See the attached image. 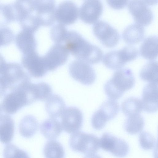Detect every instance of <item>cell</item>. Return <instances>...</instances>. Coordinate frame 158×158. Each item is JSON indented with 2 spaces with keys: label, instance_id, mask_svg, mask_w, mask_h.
Returning <instances> with one entry per match:
<instances>
[{
  "label": "cell",
  "instance_id": "26",
  "mask_svg": "<svg viewBox=\"0 0 158 158\" xmlns=\"http://www.w3.org/2000/svg\"><path fill=\"white\" fill-rule=\"evenodd\" d=\"M124 123V128L127 132L134 135L141 131L144 127V120L139 114L128 116Z\"/></svg>",
  "mask_w": 158,
  "mask_h": 158
},
{
  "label": "cell",
  "instance_id": "34",
  "mask_svg": "<svg viewBox=\"0 0 158 158\" xmlns=\"http://www.w3.org/2000/svg\"><path fill=\"white\" fill-rule=\"evenodd\" d=\"M37 100L45 101L52 94L51 87L45 82L35 83Z\"/></svg>",
  "mask_w": 158,
  "mask_h": 158
},
{
  "label": "cell",
  "instance_id": "8",
  "mask_svg": "<svg viewBox=\"0 0 158 158\" xmlns=\"http://www.w3.org/2000/svg\"><path fill=\"white\" fill-rule=\"evenodd\" d=\"M69 69L71 76L84 85H91L95 81V72L87 63L77 60H74L69 64Z\"/></svg>",
  "mask_w": 158,
  "mask_h": 158
},
{
  "label": "cell",
  "instance_id": "37",
  "mask_svg": "<svg viewBox=\"0 0 158 158\" xmlns=\"http://www.w3.org/2000/svg\"><path fill=\"white\" fill-rule=\"evenodd\" d=\"M14 34L9 28L2 27L0 28V47L10 43L14 39Z\"/></svg>",
  "mask_w": 158,
  "mask_h": 158
},
{
  "label": "cell",
  "instance_id": "19",
  "mask_svg": "<svg viewBox=\"0 0 158 158\" xmlns=\"http://www.w3.org/2000/svg\"><path fill=\"white\" fill-rule=\"evenodd\" d=\"M40 132L47 139H56L61 133V123L56 118L51 117L44 121L40 126Z\"/></svg>",
  "mask_w": 158,
  "mask_h": 158
},
{
  "label": "cell",
  "instance_id": "30",
  "mask_svg": "<svg viewBox=\"0 0 158 158\" xmlns=\"http://www.w3.org/2000/svg\"><path fill=\"white\" fill-rule=\"evenodd\" d=\"M16 21L15 11L12 4H0V27H4Z\"/></svg>",
  "mask_w": 158,
  "mask_h": 158
},
{
  "label": "cell",
  "instance_id": "2",
  "mask_svg": "<svg viewBox=\"0 0 158 158\" xmlns=\"http://www.w3.org/2000/svg\"><path fill=\"white\" fill-rule=\"evenodd\" d=\"M135 83V77L130 69H120L115 71L111 78L105 83L104 91L110 99L117 100L125 92L131 89Z\"/></svg>",
  "mask_w": 158,
  "mask_h": 158
},
{
  "label": "cell",
  "instance_id": "33",
  "mask_svg": "<svg viewBox=\"0 0 158 158\" xmlns=\"http://www.w3.org/2000/svg\"><path fill=\"white\" fill-rule=\"evenodd\" d=\"M68 31L64 25L59 23L55 25L50 31L51 39L56 44H60L65 41Z\"/></svg>",
  "mask_w": 158,
  "mask_h": 158
},
{
  "label": "cell",
  "instance_id": "20",
  "mask_svg": "<svg viewBox=\"0 0 158 158\" xmlns=\"http://www.w3.org/2000/svg\"><path fill=\"white\" fill-rule=\"evenodd\" d=\"M145 29L143 26L137 23L132 24L123 31L122 35L123 40L129 44H137L143 39Z\"/></svg>",
  "mask_w": 158,
  "mask_h": 158
},
{
  "label": "cell",
  "instance_id": "6",
  "mask_svg": "<svg viewBox=\"0 0 158 158\" xmlns=\"http://www.w3.org/2000/svg\"><path fill=\"white\" fill-rule=\"evenodd\" d=\"M7 88L14 90L30 82V77L19 64H6L1 74Z\"/></svg>",
  "mask_w": 158,
  "mask_h": 158
},
{
  "label": "cell",
  "instance_id": "1",
  "mask_svg": "<svg viewBox=\"0 0 158 158\" xmlns=\"http://www.w3.org/2000/svg\"><path fill=\"white\" fill-rule=\"evenodd\" d=\"M65 42L69 52L77 60L95 64L102 59L103 53L101 49L91 44L76 31H68Z\"/></svg>",
  "mask_w": 158,
  "mask_h": 158
},
{
  "label": "cell",
  "instance_id": "38",
  "mask_svg": "<svg viewBox=\"0 0 158 158\" xmlns=\"http://www.w3.org/2000/svg\"><path fill=\"white\" fill-rule=\"evenodd\" d=\"M107 121L102 116L98 110L93 114L91 118V124L96 130L102 129Z\"/></svg>",
  "mask_w": 158,
  "mask_h": 158
},
{
  "label": "cell",
  "instance_id": "22",
  "mask_svg": "<svg viewBox=\"0 0 158 158\" xmlns=\"http://www.w3.org/2000/svg\"><path fill=\"white\" fill-rule=\"evenodd\" d=\"M15 126L12 118L8 114L0 115V141L4 144L11 141L14 135Z\"/></svg>",
  "mask_w": 158,
  "mask_h": 158
},
{
  "label": "cell",
  "instance_id": "32",
  "mask_svg": "<svg viewBox=\"0 0 158 158\" xmlns=\"http://www.w3.org/2000/svg\"><path fill=\"white\" fill-rule=\"evenodd\" d=\"M23 30L33 33L36 31L41 26L36 15L31 14L19 21Z\"/></svg>",
  "mask_w": 158,
  "mask_h": 158
},
{
  "label": "cell",
  "instance_id": "14",
  "mask_svg": "<svg viewBox=\"0 0 158 158\" xmlns=\"http://www.w3.org/2000/svg\"><path fill=\"white\" fill-rule=\"evenodd\" d=\"M128 9L136 23L145 26L152 23V12L143 0H131Z\"/></svg>",
  "mask_w": 158,
  "mask_h": 158
},
{
  "label": "cell",
  "instance_id": "35",
  "mask_svg": "<svg viewBox=\"0 0 158 158\" xmlns=\"http://www.w3.org/2000/svg\"><path fill=\"white\" fill-rule=\"evenodd\" d=\"M139 141L141 148L145 150L152 149L156 144V139L150 133L147 131L141 132L139 135Z\"/></svg>",
  "mask_w": 158,
  "mask_h": 158
},
{
  "label": "cell",
  "instance_id": "4",
  "mask_svg": "<svg viewBox=\"0 0 158 158\" xmlns=\"http://www.w3.org/2000/svg\"><path fill=\"white\" fill-rule=\"evenodd\" d=\"M139 52L137 48L129 45L119 50L107 52L104 55L102 62L108 68L118 69L123 68L126 63L135 60Z\"/></svg>",
  "mask_w": 158,
  "mask_h": 158
},
{
  "label": "cell",
  "instance_id": "25",
  "mask_svg": "<svg viewBox=\"0 0 158 158\" xmlns=\"http://www.w3.org/2000/svg\"><path fill=\"white\" fill-rule=\"evenodd\" d=\"M13 5L17 21L32 14L35 10L34 0H17Z\"/></svg>",
  "mask_w": 158,
  "mask_h": 158
},
{
  "label": "cell",
  "instance_id": "24",
  "mask_svg": "<svg viewBox=\"0 0 158 158\" xmlns=\"http://www.w3.org/2000/svg\"><path fill=\"white\" fill-rule=\"evenodd\" d=\"M39 127L37 119L33 116L28 115L21 120L19 126V132L21 135L29 138L33 136L36 132Z\"/></svg>",
  "mask_w": 158,
  "mask_h": 158
},
{
  "label": "cell",
  "instance_id": "40",
  "mask_svg": "<svg viewBox=\"0 0 158 158\" xmlns=\"http://www.w3.org/2000/svg\"><path fill=\"white\" fill-rule=\"evenodd\" d=\"M7 88L6 85L2 77L0 76V98L5 93Z\"/></svg>",
  "mask_w": 158,
  "mask_h": 158
},
{
  "label": "cell",
  "instance_id": "18",
  "mask_svg": "<svg viewBox=\"0 0 158 158\" xmlns=\"http://www.w3.org/2000/svg\"><path fill=\"white\" fill-rule=\"evenodd\" d=\"M34 34L23 30L16 35L15 39L16 45L23 54L36 50L37 43Z\"/></svg>",
  "mask_w": 158,
  "mask_h": 158
},
{
  "label": "cell",
  "instance_id": "11",
  "mask_svg": "<svg viewBox=\"0 0 158 158\" xmlns=\"http://www.w3.org/2000/svg\"><path fill=\"white\" fill-rule=\"evenodd\" d=\"M61 124L63 129L69 134L79 131L83 123L82 112L78 108L71 106L65 108L61 116Z\"/></svg>",
  "mask_w": 158,
  "mask_h": 158
},
{
  "label": "cell",
  "instance_id": "9",
  "mask_svg": "<svg viewBox=\"0 0 158 158\" xmlns=\"http://www.w3.org/2000/svg\"><path fill=\"white\" fill-rule=\"evenodd\" d=\"M99 146L117 157L125 156L129 151V146L126 141L108 132L103 133L99 139Z\"/></svg>",
  "mask_w": 158,
  "mask_h": 158
},
{
  "label": "cell",
  "instance_id": "43",
  "mask_svg": "<svg viewBox=\"0 0 158 158\" xmlns=\"http://www.w3.org/2000/svg\"><path fill=\"white\" fill-rule=\"evenodd\" d=\"M2 112V107L0 105V115L1 114Z\"/></svg>",
  "mask_w": 158,
  "mask_h": 158
},
{
  "label": "cell",
  "instance_id": "15",
  "mask_svg": "<svg viewBox=\"0 0 158 158\" xmlns=\"http://www.w3.org/2000/svg\"><path fill=\"white\" fill-rule=\"evenodd\" d=\"M79 15L77 5L71 0H66L60 3L55 11V19L60 24L69 25L74 23Z\"/></svg>",
  "mask_w": 158,
  "mask_h": 158
},
{
  "label": "cell",
  "instance_id": "16",
  "mask_svg": "<svg viewBox=\"0 0 158 158\" xmlns=\"http://www.w3.org/2000/svg\"><path fill=\"white\" fill-rule=\"evenodd\" d=\"M103 11V5L100 0H87L80 8V18L85 23L93 24L97 21Z\"/></svg>",
  "mask_w": 158,
  "mask_h": 158
},
{
  "label": "cell",
  "instance_id": "31",
  "mask_svg": "<svg viewBox=\"0 0 158 158\" xmlns=\"http://www.w3.org/2000/svg\"><path fill=\"white\" fill-rule=\"evenodd\" d=\"M119 109L118 103L114 100L110 99L102 103L99 110L104 117L108 121L115 117Z\"/></svg>",
  "mask_w": 158,
  "mask_h": 158
},
{
  "label": "cell",
  "instance_id": "28",
  "mask_svg": "<svg viewBox=\"0 0 158 158\" xmlns=\"http://www.w3.org/2000/svg\"><path fill=\"white\" fill-rule=\"evenodd\" d=\"M121 108L123 113L127 116L139 114L143 110L141 100L135 97L128 98L122 103Z\"/></svg>",
  "mask_w": 158,
  "mask_h": 158
},
{
  "label": "cell",
  "instance_id": "10",
  "mask_svg": "<svg viewBox=\"0 0 158 158\" xmlns=\"http://www.w3.org/2000/svg\"><path fill=\"white\" fill-rule=\"evenodd\" d=\"M69 52L65 46L56 44L43 56L48 71H52L62 66L67 61Z\"/></svg>",
  "mask_w": 158,
  "mask_h": 158
},
{
  "label": "cell",
  "instance_id": "13",
  "mask_svg": "<svg viewBox=\"0 0 158 158\" xmlns=\"http://www.w3.org/2000/svg\"><path fill=\"white\" fill-rule=\"evenodd\" d=\"M35 10L40 25L50 26L55 20V0H34Z\"/></svg>",
  "mask_w": 158,
  "mask_h": 158
},
{
  "label": "cell",
  "instance_id": "5",
  "mask_svg": "<svg viewBox=\"0 0 158 158\" xmlns=\"http://www.w3.org/2000/svg\"><path fill=\"white\" fill-rule=\"evenodd\" d=\"M32 103L30 94L24 84L6 95L2 101V107L5 112L13 114L23 107Z\"/></svg>",
  "mask_w": 158,
  "mask_h": 158
},
{
  "label": "cell",
  "instance_id": "36",
  "mask_svg": "<svg viewBox=\"0 0 158 158\" xmlns=\"http://www.w3.org/2000/svg\"><path fill=\"white\" fill-rule=\"evenodd\" d=\"M3 156L6 158L29 157L25 152L12 144H8L5 146L3 151Z\"/></svg>",
  "mask_w": 158,
  "mask_h": 158
},
{
  "label": "cell",
  "instance_id": "27",
  "mask_svg": "<svg viewBox=\"0 0 158 158\" xmlns=\"http://www.w3.org/2000/svg\"><path fill=\"white\" fill-rule=\"evenodd\" d=\"M139 77L144 81L158 83L157 62L153 61L147 63L141 69Z\"/></svg>",
  "mask_w": 158,
  "mask_h": 158
},
{
  "label": "cell",
  "instance_id": "12",
  "mask_svg": "<svg viewBox=\"0 0 158 158\" xmlns=\"http://www.w3.org/2000/svg\"><path fill=\"white\" fill-rule=\"evenodd\" d=\"M22 63L23 67L34 77H42L48 71L43 56L39 55L36 50L23 54Z\"/></svg>",
  "mask_w": 158,
  "mask_h": 158
},
{
  "label": "cell",
  "instance_id": "21",
  "mask_svg": "<svg viewBox=\"0 0 158 158\" xmlns=\"http://www.w3.org/2000/svg\"><path fill=\"white\" fill-rule=\"evenodd\" d=\"M65 107L63 99L56 94H52L47 100L45 105L46 110L49 116L56 118L61 117Z\"/></svg>",
  "mask_w": 158,
  "mask_h": 158
},
{
  "label": "cell",
  "instance_id": "3",
  "mask_svg": "<svg viewBox=\"0 0 158 158\" xmlns=\"http://www.w3.org/2000/svg\"><path fill=\"white\" fill-rule=\"evenodd\" d=\"M69 144L73 151L81 152L87 157L96 156L100 148L98 138L93 134L79 131L71 135Z\"/></svg>",
  "mask_w": 158,
  "mask_h": 158
},
{
  "label": "cell",
  "instance_id": "17",
  "mask_svg": "<svg viewBox=\"0 0 158 158\" xmlns=\"http://www.w3.org/2000/svg\"><path fill=\"white\" fill-rule=\"evenodd\" d=\"M141 102L143 109L153 113L158 110V83H149L144 87Z\"/></svg>",
  "mask_w": 158,
  "mask_h": 158
},
{
  "label": "cell",
  "instance_id": "41",
  "mask_svg": "<svg viewBox=\"0 0 158 158\" xmlns=\"http://www.w3.org/2000/svg\"><path fill=\"white\" fill-rule=\"evenodd\" d=\"M6 63L2 56L0 54V74L2 73Z\"/></svg>",
  "mask_w": 158,
  "mask_h": 158
},
{
  "label": "cell",
  "instance_id": "29",
  "mask_svg": "<svg viewBox=\"0 0 158 158\" xmlns=\"http://www.w3.org/2000/svg\"><path fill=\"white\" fill-rule=\"evenodd\" d=\"M44 154L46 158H64V148L59 142L51 139L47 142L43 150Z\"/></svg>",
  "mask_w": 158,
  "mask_h": 158
},
{
  "label": "cell",
  "instance_id": "23",
  "mask_svg": "<svg viewBox=\"0 0 158 158\" xmlns=\"http://www.w3.org/2000/svg\"><path fill=\"white\" fill-rule=\"evenodd\" d=\"M141 56L146 59L153 60L158 56V38L156 35L149 36L145 39L140 48Z\"/></svg>",
  "mask_w": 158,
  "mask_h": 158
},
{
  "label": "cell",
  "instance_id": "42",
  "mask_svg": "<svg viewBox=\"0 0 158 158\" xmlns=\"http://www.w3.org/2000/svg\"><path fill=\"white\" fill-rule=\"evenodd\" d=\"M144 2L149 5H153L156 4L158 2V0H143Z\"/></svg>",
  "mask_w": 158,
  "mask_h": 158
},
{
  "label": "cell",
  "instance_id": "39",
  "mask_svg": "<svg viewBox=\"0 0 158 158\" xmlns=\"http://www.w3.org/2000/svg\"><path fill=\"white\" fill-rule=\"evenodd\" d=\"M129 0H106L108 5L112 8L121 10L127 5Z\"/></svg>",
  "mask_w": 158,
  "mask_h": 158
},
{
  "label": "cell",
  "instance_id": "7",
  "mask_svg": "<svg viewBox=\"0 0 158 158\" xmlns=\"http://www.w3.org/2000/svg\"><path fill=\"white\" fill-rule=\"evenodd\" d=\"M94 23L93 27V33L102 44L108 48L115 46L120 39L117 31L102 20L97 21Z\"/></svg>",
  "mask_w": 158,
  "mask_h": 158
}]
</instances>
